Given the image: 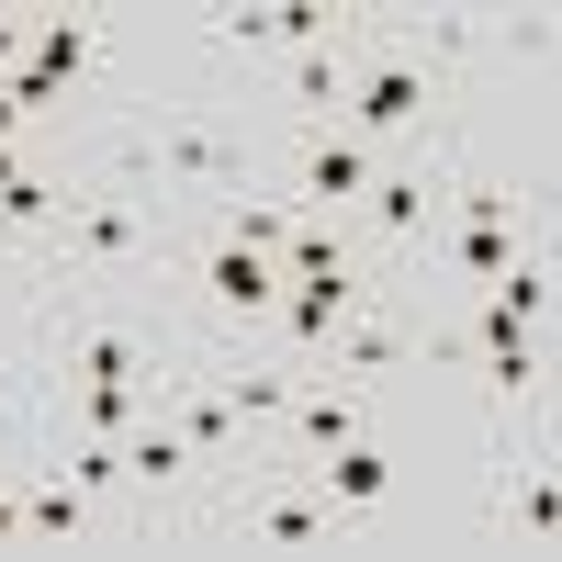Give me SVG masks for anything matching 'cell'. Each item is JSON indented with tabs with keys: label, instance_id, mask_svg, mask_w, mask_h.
<instances>
[{
	"label": "cell",
	"instance_id": "obj_1",
	"mask_svg": "<svg viewBox=\"0 0 562 562\" xmlns=\"http://www.w3.org/2000/svg\"><path fill=\"white\" fill-rule=\"evenodd\" d=\"M349 113H360V135H405V124H428V68H416V57H371L360 90H349Z\"/></svg>",
	"mask_w": 562,
	"mask_h": 562
},
{
	"label": "cell",
	"instance_id": "obj_2",
	"mask_svg": "<svg viewBox=\"0 0 562 562\" xmlns=\"http://www.w3.org/2000/svg\"><path fill=\"white\" fill-rule=\"evenodd\" d=\"M135 237H147V225H135L124 203H90V192H68V214H57V248H79L90 270H113V259H135Z\"/></svg>",
	"mask_w": 562,
	"mask_h": 562
},
{
	"label": "cell",
	"instance_id": "obj_3",
	"mask_svg": "<svg viewBox=\"0 0 562 562\" xmlns=\"http://www.w3.org/2000/svg\"><path fill=\"white\" fill-rule=\"evenodd\" d=\"M158 169L192 180V192H237V147L203 135V124H158Z\"/></svg>",
	"mask_w": 562,
	"mask_h": 562
},
{
	"label": "cell",
	"instance_id": "obj_4",
	"mask_svg": "<svg viewBox=\"0 0 562 562\" xmlns=\"http://www.w3.org/2000/svg\"><path fill=\"white\" fill-rule=\"evenodd\" d=\"M349 192H371V147H360V135H315L293 203H349Z\"/></svg>",
	"mask_w": 562,
	"mask_h": 562
},
{
	"label": "cell",
	"instance_id": "obj_5",
	"mask_svg": "<svg viewBox=\"0 0 562 562\" xmlns=\"http://www.w3.org/2000/svg\"><path fill=\"white\" fill-rule=\"evenodd\" d=\"M203 293H214L225 315H259V304L281 293V259H270V248H214V270H203Z\"/></svg>",
	"mask_w": 562,
	"mask_h": 562
},
{
	"label": "cell",
	"instance_id": "obj_6",
	"mask_svg": "<svg viewBox=\"0 0 562 562\" xmlns=\"http://www.w3.org/2000/svg\"><path fill=\"white\" fill-rule=\"evenodd\" d=\"M383 484L394 473H383V450H360V428L326 450V495H338V506H383Z\"/></svg>",
	"mask_w": 562,
	"mask_h": 562
},
{
	"label": "cell",
	"instance_id": "obj_7",
	"mask_svg": "<svg viewBox=\"0 0 562 562\" xmlns=\"http://www.w3.org/2000/svg\"><path fill=\"white\" fill-rule=\"evenodd\" d=\"M371 214H383V237H416V225H428V180L416 169H371Z\"/></svg>",
	"mask_w": 562,
	"mask_h": 562
},
{
	"label": "cell",
	"instance_id": "obj_8",
	"mask_svg": "<svg viewBox=\"0 0 562 562\" xmlns=\"http://www.w3.org/2000/svg\"><path fill=\"white\" fill-rule=\"evenodd\" d=\"M248 529L281 540V551H326V540H338V506H259Z\"/></svg>",
	"mask_w": 562,
	"mask_h": 562
},
{
	"label": "cell",
	"instance_id": "obj_9",
	"mask_svg": "<svg viewBox=\"0 0 562 562\" xmlns=\"http://www.w3.org/2000/svg\"><path fill=\"white\" fill-rule=\"evenodd\" d=\"M124 473H135V484H180V473H192V439H180V428L124 439Z\"/></svg>",
	"mask_w": 562,
	"mask_h": 562
},
{
	"label": "cell",
	"instance_id": "obj_10",
	"mask_svg": "<svg viewBox=\"0 0 562 562\" xmlns=\"http://www.w3.org/2000/svg\"><path fill=\"white\" fill-rule=\"evenodd\" d=\"M450 270L506 281V270H518V237H506V225H461V237H450Z\"/></svg>",
	"mask_w": 562,
	"mask_h": 562
},
{
	"label": "cell",
	"instance_id": "obj_11",
	"mask_svg": "<svg viewBox=\"0 0 562 562\" xmlns=\"http://www.w3.org/2000/svg\"><path fill=\"white\" fill-rule=\"evenodd\" d=\"M281 416H293L304 450H338V439H349V394H304V383H293V405H281Z\"/></svg>",
	"mask_w": 562,
	"mask_h": 562
},
{
	"label": "cell",
	"instance_id": "obj_12",
	"mask_svg": "<svg viewBox=\"0 0 562 562\" xmlns=\"http://www.w3.org/2000/svg\"><path fill=\"white\" fill-rule=\"evenodd\" d=\"M79 371H90V394H135V338H124V326H102V338L79 349Z\"/></svg>",
	"mask_w": 562,
	"mask_h": 562
},
{
	"label": "cell",
	"instance_id": "obj_13",
	"mask_svg": "<svg viewBox=\"0 0 562 562\" xmlns=\"http://www.w3.org/2000/svg\"><path fill=\"white\" fill-rule=\"evenodd\" d=\"M225 405L237 416H281L293 405V371H225Z\"/></svg>",
	"mask_w": 562,
	"mask_h": 562
},
{
	"label": "cell",
	"instance_id": "obj_14",
	"mask_svg": "<svg viewBox=\"0 0 562 562\" xmlns=\"http://www.w3.org/2000/svg\"><path fill=\"white\" fill-rule=\"evenodd\" d=\"M180 439H192V450H237V405H225V394H192V405H180Z\"/></svg>",
	"mask_w": 562,
	"mask_h": 562
},
{
	"label": "cell",
	"instance_id": "obj_15",
	"mask_svg": "<svg viewBox=\"0 0 562 562\" xmlns=\"http://www.w3.org/2000/svg\"><path fill=\"white\" fill-rule=\"evenodd\" d=\"M79 518H90V495H79V484H57V495H34V506H23V529H34V540H79Z\"/></svg>",
	"mask_w": 562,
	"mask_h": 562
},
{
	"label": "cell",
	"instance_id": "obj_16",
	"mask_svg": "<svg viewBox=\"0 0 562 562\" xmlns=\"http://www.w3.org/2000/svg\"><path fill=\"white\" fill-rule=\"evenodd\" d=\"M293 102H304V113H338V57H326V45L293 57Z\"/></svg>",
	"mask_w": 562,
	"mask_h": 562
},
{
	"label": "cell",
	"instance_id": "obj_17",
	"mask_svg": "<svg viewBox=\"0 0 562 562\" xmlns=\"http://www.w3.org/2000/svg\"><path fill=\"white\" fill-rule=\"evenodd\" d=\"M338 360H349V371H394V360H405V338H394V326H349Z\"/></svg>",
	"mask_w": 562,
	"mask_h": 562
},
{
	"label": "cell",
	"instance_id": "obj_18",
	"mask_svg": "<svg viewBox=\"0 0 562 562\" xmlns=\"http://www.w3.org/2000/svg\"><path fill=\"white\" fill-rule=\"evenodd\" d=\"M12 529H23V506H12V495H0V540H12Z\"/></svg>",
	"mask_w": 562,
	"mask_h": 562
}]
</instances>
